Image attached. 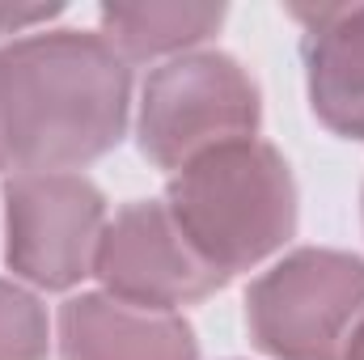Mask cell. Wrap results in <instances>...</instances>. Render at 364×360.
Returning <instances> with one entry per match:
<instances>
[{"label": "cell", "instance_id": "cell-1", "mask_svg": "<svg viewBox=\"0 0 364 360\" xmlns=\"http://www.w3.org/2000/svg\"><path fill=\"white\" fill-rule=\"evenodd\" d=\"M127 64L102 34H30L0 51V115L17 174L102 157L127 123Z\"/></svg>", "mask_w": 364, "mask_h": 360}, {"label": "cell", "instance_id": "cell-2", "mask_svg": "<svg viewBox=\"0 0 364 360\" xmlns=\"http://www.w3.org/2000/svg\"><path fill=\"white\" fill-rule=\"evenodd\" d=\"M166 208L191 246L216 271L233 275L292 238L296 186L288 162L250 136L182 166L170 182Z\"/></svg>", "mask_w": 364, "mask_h": 360}, {"label": "cell", "instance_id": "cell-3", "mask_svg": "<svg viewBox=\"0 0 364 360\" xmlns=\"http://www.w3.org/2000/svg\"><path fill=\"white\" fill-rule=\"evenodd\" d=\"M364 318V263L343 250H296L246 292V322L275 360H343Z\"/></svg>", "mask_w": 364, "mask_h": 360}, {"label": "cell", "instance_id": "cell-4", "mask_svg": "<svg viewBox=\"0 0 364 360\" xmlns=\"http://www.w3.org/2000/svg\"><path fill=\"white\" fill-rule=\"evenodd\" d=\"M255 127L259 90L246 68L220 51L161 64L140 97V149L149 162L174 174L220 144L250 140Z\"/></svg>", "mask_w": 364, "mask_h": 360}, {"label": "cell", "instance_id": "cell-5", "mask_svg": "<svg viewBox=\"0 0 364 360\" xmlns=\"http://www.w3.org/2000/svg\"><path fill=\"white\" fill-rule=\"evenodd\" d=\"M9 212V268L38 288H73L93 271L97 242L106 229V208L90 179L13 174L4 186Z\"/></svg>", "mask_w": 364, "mask_h": 360}, {"label": "cell", "instance_id": "cell-6", "mask_svg": "<svg viewBox=\"0 0 364 360\" xmlns=\"http://www.w3.org/2000/svg\"><path fill=\"white\" fill-rule=\"evenodd\" d=\"M93 271L110 297L157 309L199 301L229 280L191 246L166 203H127L102 229Z\"/></svg>", "mask_w": 364, "mask_h": 360}, {"label": "cell", "instance_id": "cell-7", "mask_svg": "<svg viewBox=\"0 0 364 360\" xmlns=\"http://www.w3.org/2000/svg\"><path fill=\"white\" fill-rule=\"evenodd\" d=\"M60 352L64 360H195V335L174 309L85 292L60 309Z\"/></svg>", "mask_w": 364, "mask_h": 360}, {"label": "cell", "instance_id": "cell-8", "mask_svg": "<svg viewBox=\"0 0 364 360\" xmlns=\"http://www.w3.org/2000/svg\"><path fill=\"white\" fill-rule=\"evenodd\" d=\"M296 21H305V64L309 97L318 119L364 140V4H296Z\"/></svg>", "mask_w": 364, "mask_h": 360}, {"label": "cell", "instance_id": "cell-9", "mask_svg": "<svg viewBox=\"0 0 364 360\" xmlns=\"http://www.w3.org/2000/svg\"><path fill=\"white\" fill-rule=\"evenodd\" d=\"M220 21H225L220 4H106L102 38L123 60H144L208 38Z\"/></svg>", "mask_w": 364, "mask_h": 360}, {"label": "cell", "instance_id": "cell-10", "mask_svg": "<svg viewBox=\"0 0 364 360\" xmlns=\"http://www.w3.org/2000/svg\"><path fill=\"white\" fill-rule=\"evenodd\" d=\"M47 356V314L43 305L0 280V360H43Z\"/></svg>", "mask_w": 364, "mask_h": 360}, {"label": "cell", "instance_id": "cell-11", "mask_svg": "<svg viewBox=\"0 0 364 360\" xmlns=\"http://www.w3.org/2000/svg\"><path fill=\"white\" fill-rule=\"evenodd\" d=\"M55 13H60V4H0V34H17V30L47 21Z\"/></svg>", "mask_w": 364, "mask_h": 360}, {"label": "cell", "instance_id": "cell-12", "mask_svg": "<svg viewBox=\"0 0 364 360\" xmlns=\"http://www.w3.org/2000/svg\"><path fill=\"white\" fill-rule=\"evenodd\" d=\"M343 360H364V318L356 322V331H352V339L343 348Z\"/></svg>", "mask_w": 364, "mask_h": 360}, {"label": "cell", "instance_id": "cell-13", "mask_svg": "<svg viewBox=\"0 0 364 360\" xmlns=\"http://www.w3.org/2000/svg\"><path fill=\"white\" fill-rule=\"evenodd\" d=\"M0 170H9V144H4V115H0Z\"/></svg>", "mask_w": 364, "mask_h": 360}]
</instances>
